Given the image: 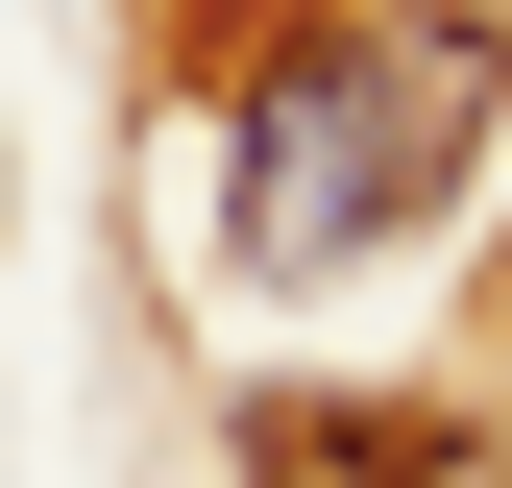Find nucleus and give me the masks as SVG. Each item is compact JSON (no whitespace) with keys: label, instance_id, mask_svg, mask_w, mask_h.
Returning a JSON list of instances; mask_svg holds the SVG:
<instances>
[{"label":"nucleus","instance_id":"f257e3e1","mask_svg":"<svg viewBox=\"0 0 512 488\" xmlns=\"http://www.w3.org/2000/svg\"><path fill=\"white\" fill-rule=\"evenodd\" d=\"M391 220H415V147H391V98H366V25L269 49V74H244V196H220V244H244V269H342V244H391Z\"/></svg>","mask_w":512,"mask_h":488},{"label":"nucleus","instance_id":"f03ea898","mask_svg":"<svg viewBox=\"0 0 512 488\" xmlns=\"http://www.w3.org/2000/svg\"><path fill=\"white\" fill-rule=\"evenodd\" d=\"M366 98H391V147H415V196H439V171H464V122H488V25H464V0L366 25Z\"/></svg>","mask_w":512,"mask_h":488}]
</instances>
